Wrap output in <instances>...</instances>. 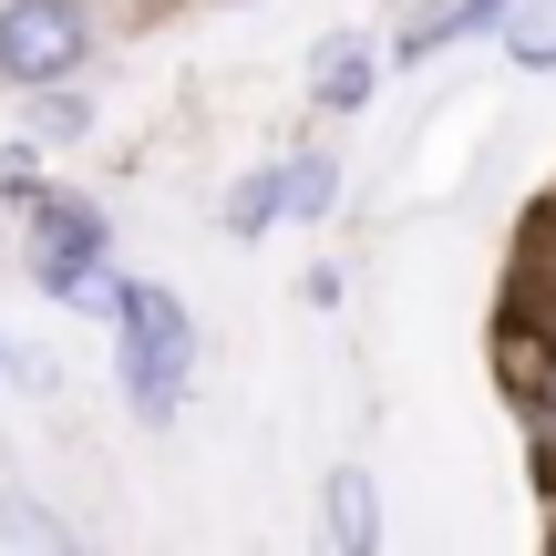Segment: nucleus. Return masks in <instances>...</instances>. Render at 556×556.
I'll list each match as a JSON object with an SVG mask.
<instances>
[{"label":"nucleus","instance_id":"1","mask_svg":"<svg viewBox=\"0 0 556 556\" xmlns=\"http://www.w3.org/2000/svg\"><path fill=\"white\" fill-rule=\"evenodd\" d=\"M114 319H124V402H135L144 422H176L186 381H197V319H186L176 289H155V278H135V289H114Z\"/></svg>","mask_w":556,"mask_h":556},{"label":"nucleus","instance_id":"2","mask_svg":"<svg viewBox=\"0 0 556 556\" xmlns=\"http://www.w3.org/2000/svg\"><path fill=\"white\" fill-rule=\"evenodd\" d=\"M93 41L83 0H0V73L11 83H62Z\"/></svg>","mask_w":556,"mask_h":556},{"label":"nucleus","instance_id":"3","mask_svg":"<svg viewBox=\"0 0 556 556\" xmlns=\"http://www.w3.org/2000/svg\"><path fill=\"white\" fill-rule=\"evenodd\" d=\"M31 278L52 299H93L103 289V217L83 197H52V186L31 197Z\"/></svg>","mask_w":556,"mask_h":556},{"label":"nucleus","instance_id":"4","mask_svg":"<svg viewBox=\"0 0 556 556\" xmlns=\"http://www.w3.org/2000/svg\"><path fill=\"white\" fill-rule=\"evenodd\" d=\"M371 83H381V52L371 41H319V62H309V93L330 103V114H351V103H371Z\"/></svg>","mask_w":556,"mask_h":556},{"label":"nucleus","instance_id":"5","mask_svg":"<svg viewBox=\"0 0 556 556\" xmlns=\"http://www.w3.org/2000/svg\"><path fill=\"white\" fill-rule=\"evenodd\" d=\"M330 536L340 546H381V505H371V475H361V464L330 475Z\"/></svg>","mask_w":556,"mask_h":556},{"label":"nucleus","instance_id":"6","mask_svg":"<svg viewBox=\"0 0 556 556\" xmlns=\"http://www.w3.org/2000/svg\"><path fill=\"white\" fill-rule=\"evenodd\" d=\"M495 21H505V0H454V11H433V21H413V31H402V62L443 52L454 31H495Z\"/></svg>","mask_w":556,"mask_h":556},{"label":"nucleus","instance_id":"7","mask_svg":"<svg viewBox=\"0 0 556 556\" xmlns=\"http://www.w3.org/2000/svg\"><path fill=\"white\" fill-rule=\"evenodd\" d=\"M330 197H340V165H330V155L278 165V206H289V217H330Z\"/></svg>","mask_w":556,"mask_h":556},{"label":"nucleus","instance_id":"8","mask_svg":"<svg viewBox=\"0 0 556 556\" xmlns=\"http://www.w3.org/2000/svg\"><path fill=\"white\" fill-rule=\"evenodd\" d=\"M495 371H505V392H546V361H536V330L526 319L495 330Z\"/></svg>","mask_w":556,"mask_h":556},{"label":"nucleus","instance_id":"9","mask_svg":"<svg viewBox=\"0 0 556 556\" xmlns=\"http://www.w3.org/2000/svg\"><path fill=\"white\" fill-rule=\"evenodd\" d=\"M268 217H278V176H248L227 197V238H268Z\"/></svg>","mask_w":556,"mask_h":556},{"label":"nucleus","instance_id":"10","mask_svg":"<svg viewBox=\"0 0 556 556\" xmlns=\"http://www.w3.org/2000/svg\"><path fill=\"white\" fill-rule=\"evenodd\" d=\"M31 135H83V103L52 93V83H31Z\"/></svg>","mask_w":556,"mask_h":556},{"label":"nucleus","instance_id":"11","mask_svg":"<svg viewBox=\"0 0 556 556\" xmlns=\"http://www.w3.org/2000/svg\"><path fill=\"white\" fill-rule=\"evenodd\" d=\"M505 41H516L526 73H556V21H505Z\"/></svg>","mask_w":556,"mask_h":556},{"label":"nucleus","instance_id":"12","mask_svg":"<svg viewBox=\"0 0 556 556\" xmlns=\"http://www.w3.org/2000/svg\"><path fill=\"white\" fill-rule=\"evenodd\" d=\"M0 197H41V165H31V144H0Z\"/></svg>","mask_w":556,"mask_h":556},{"label":"nucleus","instance_id":"13","mask_svg":"<svg viewBox=\"0 0 556 556\" xmlns=\"http://www.w3.org/2000/svg\"><path fill=\"white\" fill-rule=\"evenodd\" d=\"M536 268H546V289H556V206L536 217Z\"/></svg>","mask_w":556,"mask_h":556}]
</instances>
